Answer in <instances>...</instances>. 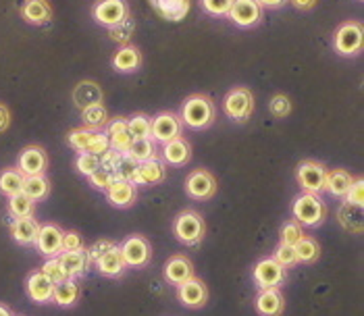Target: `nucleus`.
I'll list each match as a JSON object with an SVG mask.
<instances>
[{
    "mask_svg": "<svg viewBox=\"0 0 364 316\" xmlns=\"http://www.w3.org/2000/svg\"><path fill=\"white\" fill-rule=\"evenodd\" d=\"M96 264V268H98V273L102 275V277H121L123 273H125V260L121 256V250H119V246H114L112 250H109L107 254H102L100 258L94 262Z\"/></svg>",
    "mask_w": 364,
    "mask_h": 316,
    "instance_id": "c85d7f7f",
    "label": "nucleus"
},
{
    "mask_svg": "<svg viewBox=\"0 0 364 316\" xmlns=\"http://www.w3.org/2000/svg\"><path fill=\"white\" fill-rule=\"evenodd\" d=\"M173 235L177 237V241H181L183 246H190V248L202 244V239L206 235V225H204L202 214L194 208L181 210L173 221Z\"/></svg>",
    "mask_w": 364,
    "mask_h": 316,
    "instance_id": "f03ea898",
    "label": "nucleus"
},
{
    "mask_svg": "<svg viewBox=\"0 0 364 316\" xmlns=\"http://www.w3.org/2000/svg\"><path fill=\"white\" fill-rule=\"evenodd\" d=\"M363 44L364 29L360 21H343L336 29L333 46H336V53H339L341 57H356V55H360Z\"/></svg>",
    "mask_w": 364,
    "mask_h": 316,
    "instance_id": "20e7f679",
    "label": "nucleus"
},
{
    "mask_svg": "<svg viewBox=\"0 0 364 316\" xmlns=\"http://www.w3.org/2000/svg\"><path fill=\"white\" fill-rule=\"evenodd\" d=\"M343 202L354 204V206H364V181L363 177H354L352 187L348 190V194L343 196Z\"/></svg>",
    "mask_w": 364,
    "mask_h": 316,
    "instance_id": "3c124183",
    "label": "nucleus"
},
{
    "mask_svg": "<svg viewBox=\"0 0 364 316\" xmlns=\"http://www.w3.org/2000/svg\"><path fill=\"white\" fill-rule=\"evenodd\" d=\"M254 111V96L248 87L237 86L231 87L223 98V113L229 119L244 123L252 116Z\"/></svg>",
    "mask_w": 364,
    "mask_h": 316,
    "instance_id": "39448f33",
    "label": "nucleus"
},
{
    "mask_svg": "<svg viewBox=\"0 0 364 316\" xmlns=\"http://www.w3.org/2000/svg\"><path fill=\"white\" fill-rule=\"evenodd\" d=\"M0 316H15V315H13V310H11L6 304H2V302H0Z\"/></svg>",
    "mask_w": 364,
    "mask_h": 316,
    "instance_id": "bf43d9fd",
    "label": "nucleus"
},
{
    "mask_svg": "<svg viewBox=\"0 0 364 316\" xmlns=\"http://www.w3.org/2000/svg\"><path fill=\"white\" fill-rule=\"evenodd\" d=\"M352 183H354L352 173H348L346 169H333V171H327L325 192H329L331 196L343 200V196L348 194V190L352 187Z\"/></svg>",
    "mask_w": 364,
    "mask_h": 316,
    "instance_id": "7c9ffc66",
    "label": "nucleus"
},
{
    "mask_svg": "<svg viewBox=\"0 0 364 316\" xmlns=\"http://www.w3.org/2000/svg\"><path fill=\"white\" fill-rule=\"evenodd\" d=\"M85 248L84 239L77 231H63V252H75Z\"/></svg>",
    "mask_w": 364,
    "mask_h": 316,
    "instance_id": "864d4df0",
    "label": "nucleus"
},
{
    "mask_svg": "<svg viewBox=\"0 0 364 316\" xmlns=\"http://www.w3.org/2000/svg\"><path fill=\"white\" fill-rule=\"evenodd\" d=\"M177 300H179L181 306L192 308V310L204 308L206 302H208V288H206V283L202 279H198L194 275L186 283L177 285Z\"/></svg>",
    "mask_w": 364,
    "mask_h": 316,
    "instance_id": "4468645a",
    "label": "nucleus"
},
{
    "mask_svg": "<svg viewBox=\"0 0 364 316\" xmlns=\"http://www.w3.org/2000/svg\"><path fill=\"white\" fill-rule=\"evenodd\" d=\"M9 214L13 219H26V217H33V210H36V202L31 200L29 196H26L23 192L15 194V196H9Z\"/></svg>",
    "mask_w": 364,
    "mask_h": 316,
    "instance_id": "e433bc0d",
    "label": "nucleus"
},
{
    "mask_svg": "<svg viewBox=\"0 0 364 316\" xmlns=\"http://www.w3.org/2000/svg\"><path fill=\"white\" fill-rule=\"evenodd\" d=\"M269 111L275 119H285L291 113V102L285 94H275L269 102Z\"/></svg>",
    "mask_w": 364,
    "mask_h": 316,
    "instance_id": "49530a36",
    "label": "nucleus"
},
{
    "mask_svg": "<svg viewBox=\"0 0 364 316\" xmlns=\"http://www.w3.org/2000/svg\"><path fill=\"white\" fill-rule=\"evenodd\" d=\"M119 152H114V150H107V152H102L100 154V167L102 169H107V171H111L114 175V169H117V163H119Z\"/></svg>",
    "mask_w": 364,
    "mask_h": 316,
    "instance_id": "5fc2aeb1",
    "label": "nucleus"
},
{
    "mask_svg": "<svg viewBox=\"0 0 364 316\" xmlns=\"http://www.w3.org/2000/svg\"><path fill=\"white\" fill-rule=\"evenodd\" d=\"M90 185L94 187V190H98V192H107V187L111 185V181L114 179V175L111 171H107V169H102V167H98L96 171L92 173L90 177Z\"/></svg>",
    "mask_w": 364,
    "mask_h": 316,
    "instance_id": "8fccbe9b",
    "label": "nucleus"
},
{
    "mask_svg": "<svg viewBox=\"0 0 364 316\" xmlns=\"http://www.w3.org/2000/svg\"><path fill=\"white\" fill-rule=\"evenodd\" d=\"M100 167V156L98 154H92V152H80L77 158H75V169L77 173H82L85 177H90L92 173Z\"/></svg>",
    "mask_w": 364,
    "mask_h": 316,
    "instance_id": "c03bdc74",
    "label": "nucleus"
},
{
    "mask_svg": "<svg viewBox=\"0 0 364 316\" xmlns=\"http://www.w3.org/2000/svg\"><path fill=\"white\" fill-rule=\"evenodd\" d=\"M215 116H217L215 102L206 94L188 96L181 104V111H179L181 123L194 131H202V129L210 127L215 123Z\"/></svg>",
    "mask_w": 364,
    "mask_h": 316,
    "instance_id": "f257e3e1",
    "label": "nucleus"
},
{
    "mask_svg": "<svg viewBox=\"0 0 364 316\" xmlns=\"http://www.w3.org/2000/svg\"><path fill=\"white\" fill-rule=\"evenodd\" d=\"M23 194L29 196L33 202L46 200L48 194H50V181H48L46 173H44V175H31V177H26V181H23Z\"/></svg>",
    "mask_w": 364,
    "mask_h": 316,
    "instance_id": "473e14b6",
    "label": "nucleus"
},
{
    "mask_svg": "<svg viewBox=\"0 0 364 316\" xmlns=\"http://www.w3.org/2000/svg\"><path fill=\"white\" fill-rule=\"evenodd\" d=\"M56 258L60 262V266L65 268L67 277H71V279L84 277L85 273H87V268H90V264H92V260L87 256V250L85 248L75 250V252H60Z\"/></svg>",
    "mask_w": 364,
    "mask_h": 316,
    "instance_id": "5701e85b",
    "label": "nucleus"
},
{
    "mask_svg": "<svg viewBox=\"0 0 364 316\" xmlns=\"http://www.w3.org/2000/svg\"><path fill=\"white\" fill-rule=\"evenodd\" d=\"M109 138V146L111 150L119 152V154H125L129 150V146L134 142L129 129H127V119L125 116H114V119H109L107 127L102 129Z\"/></svg>",
    "mask_w": 364,
    "mask_h": 316,
    "instance_id": "a211bd4d",
    "label": "nucleus"
},
{
    "mask_svg": "<svg viewBox=\"0 0 364 316\" xmlns=\"http://www.w3.org/2000/svg\"><path fill=\"white\" fill-rule=\"evenodd\" d=\"M114 246H119V244L112 241V239H96V241L87 248V256H90L92 262H96L102 254H107L109 250H112Z\"/></svg>",
    "mask_w": 364,
    "mask_h": 316,
    "instance_id": "603ef678",
    "label": "nucleus"
},
{
    "mask_svg": "<svg viewBox=\"0 0 364 316\" xmlns=\"http://www.w3.org/2000/svg\"><path fill=\"white\" fill-rule=\"evenodd\" d=\"M150 127H152V119L144 113H136L127 119V129L132 134L134 140H141V138H150Z\"/></svg>",
    "mask_w": 364,
    "mask_h": 316,
    "instance_id": "ea45409f",
    "label": "nucleus"
},
{
    "mask_svg": "<svg viewBox=\"0 0 364 316\" xmlns=\"http://www.w3.org/2000/svg\"><path fill=\"white\" fill-rule=\"evenodd\" d=\"M291 214L302 227H321L327 219V206L318 194L304 192L291 204Z\"/></svg>",
    "mask_w": 364,
    "mask_h": 316,
    "instance_id": "7ed1b4c3",
    "label": "nucleus"
},
{
    "mask_svg": "<svg viewBox=\"0 0 364 316\" xmlns=\"http://www.w3.org/2000/svg\"><path fill=\"white\" fill-rule=\"evenodd\" d=\"M53 291H55V283L38 268L31 271L26 277V293L31 302L36 304H50L53 302Z\"/></svg>",
    "mask_w": 364,
    "mask_h": 316,
    "instance_id": "dca6fc26",
    "label": "nucleus"
},
{
    "mask_svg": "<svg viewBox=\"0 0 364 316\" xmlns=\"http://www.w3.org/2000/svg\"><path fill=\"white\" fill-rule=\"evenodd\" d=\"M134 29H136L134 19L127 17V19H123L121 23L109 28V36H111V40L119 42L121 46H125V44H129V40H132V36H134Z\"/></svg>",
    "mask_w": 364,
    "mask_h": 316,
    "instance_id": "79ce46f5",
    "label": "nucleus"
},
{
    "mask_svg": "<svg viewBox=\"0 0 364 316\" xmlns=\"http://www.w3.org/2000/svg\"><path fill=\"white\" fill-rule=\"evenodd\" d=\"M136 171H138V163H136L134 158H129L127 154H121V156H119V163H117V169H114V177L134 183Z\"/></svg>",
    "mask_w": 364,
    "mask_h": 316,
    "instance_id": "a18cd8bd",
    "label": "nucleus"
},
{
    "mask_svg": "<svg viewBox=\"0 0 364 316\" xmlns=\"http://www.w3.org/2000/svg\"><path fill=\"white\" fill-rule=\"evenodd\" d=\"M82 123L87 129H96V131H102L109 123V113H107V107L102 102L98 104H90L82 109Z\"/></svg>",
    "mask_w": 364,
    "mask_h": 316,
    "instance_id": "72a5a7b5",
    "label": "nucleus"
},
{
    "mask_svg": "<svg viewBox=\"0 0 364 316\" xmlns=\"http://www.w3.org/2000/svg\"><path fill=\"white\" fill-rule=\"evenodd\" d=\"M254 308L260 316H281L285 312V298L281 293L279 288H267L260 289L256 300H254Z\"/></svg>",
    "mask_w": 364,
    "mask_h": 316,
    "instance_id": "6ab92c4d",
    "label": "nucleus"
},
{
    "mask_svg": "<svg viewBox=\"0 0 364 316\" xmlns=\"http://www.w3.org/2000/svg\"><path fill=\"white\" fill-rule=\"evenodd\" d=\"M102 100H105V94H102V89L96 82H80L73 89V102L80 109H85L90 104H98Z\"/></svg>",
    "mask_w": 364,
    "mask_h": 316,
    "instance_id": "2f4dec72",
    "label": "nucleus"
},
{
    "mask_svg": "<svg viewBox=\"0 0 364 316\" xmlns=\"http://www.w3.org/2000/svg\"><path fill=\"white\" fill-rule=\"evenodd\" d=\"M296 179H298V185L310 192V194H318L325 192V179H327V169L316 163V160H302L296 169Z\"/></svg>",
    "mask_w": 364,
    "mask_h": 316,
    "instance_id": "1a4fd4ad",
    "label": "nucleus"
},
{
    "mask_svg": "<svg viewBox=\"0 0 364 316\" xmlns=\"http://www.w3.org/2000/svg\"><path fill=\"white\" fill-rule=\"evenodd\" d=\"M231 2L233 0H200L202 11L208 13V15H213V17H227Z\"/></svg>",
    "mask_w": 364,
    "mask_h": 316,
    "instance_id": "09e8293b",
    "label": "nucleus"
},
{
    "mask_svg": "<svg viewBox=\"0 0 364 316\" xmlns=\"http://www.w3.org/2000/svg\"><path fill=\"white\" fill-rule=\"evenodd\" d=\"M38 231H40V223L36 217H26V219H15L13 225H11V235H13V241L28 248L36 244V237H38Z\"/></svg>",
    "mask_w": 364,
    "mask_h": 316,
    "instance_id": "a878e982",
    "label": "nucleus"
},
{
    "mask_svg": "<svg viewBox=\"0 0 364 316\" xmlns=\"http://www.w3.org/2000/svg\"><path fill=\"white\" fill-rule=\"evenodd\" d=\"M163 277L168 285H181L194 277V264L186 254H173L163 266Z\"/></svg>",
    "mask_w": 364,
    "mask_h": 316,
    "instance_id": "f3484780",
    "label": "nucleus"
},
{
    "mask_svg": "<svg viewBox=\"0 0 364 316\" xmlns=\"http://www.w3.org/2000/svg\"><path fill=\"white\" fill-rule=\"evenodd\" d=\"M183 134V123L177 113H159L152 119V127H150V138L159 144H167L171 140L179 138Z\"/></svg>",
    "mask_w": 364,
    "mask_h": 316,
    "instance_id": "9d476101",
    "label": "nucleus"
},
{
    "mask_svg": "<svg viewBox=\"0 0 364 316\" xmlns=\"http://www.w3.org/2000/svg\"><path fill=\"white\" fill-rule=\"evenodd\" d=\"M296 254H298V262L302 264H314L318 256H321V248L316 244L314 237L304 235L298 244H296Z\"/></svg>",
    "mask_w": 364,
    "mask_h": 316,
    "instance_id": "4c0bfd02",
    "label": "nucleus"
},
{
    "mask_svg": "<svg viewBox=\"0 0 364 316\" xmlns=\"http://www.w3.org/2000/svg\"><path fill=\"white\" fill-rule=\"evenodd\" d=\"M273 258L277 260L283 268H291V266L300 264V262H298V254H296V246L283 244V241L277 244V248H275V252H273Z\"/></svg>",
    "mask_w": 364,
    "mask_h": 316,
    "instance_id": "37998d69",
    "label": "nucleus"
},
{
    "mask_svg": "<svg viewBox=\"0 0 364 316\" xmlns=\"http://www.w3.org/2000/svg\"><path fill=\"white\" fill-rule=\"evenodd\" d=\"M105 194H107V200L111 202L114 208H129L136 204V198H138L136 185L132 181L119 179V177L112 179Z\"/></svg>",
    "mask_w": 364,
    "mask_h": 316,
    "instance_id": "aec40b11",
    "label": "nucleus"
},
{
    "mask_svg": "<svg viewBox=\"0 0 364 316\" xmlns=\"http://www.w3.org/2000/svg\"><path fill=\"white\" fill-rule=\"evenodd\" d=\"M262 9H281L287 0H256Z\"/></svg>",
    "mask_w": 364,
    "mask_h": 316,
    "instance_id": "13d9d810",
    "label": "nucleus"
},
{
    "mask_svg": "<svg viewBox=\"0 0 364 316\" xmlns=\"http://www.w3.org/2000/svg\"><path fill=\"white\" fill-rule=\"evenodd\" d=\"M111 65L112 69L119 71V73H134V71H138L141 67V53L136 46L125 44V46H121V48L114 53Z\"/></svg>",
    "mask_w": 364,
    "mask_h": 316,
    "instance_id": "bb28decb",
    "label": "nucleus"
},
{
    "mask_svg": "<svg viewBox=\"0 0 364 316\" xmlns=\"http://www.w3.org/2000/svg\"><path fill=\"white\" fill-rule=\"evenodd\" d=\"M217 179L206 169H194L186 177V194L192 200H210L217 194Z\"/></svg>",
    "mask_w": 364,
    "mask_h": 316,
    "instance_id": "9b49d317",
    "label": "nucleus"
},
{
    "mask_svg": "<svg viewBox=\"0 0 364 316\" xmlns=\"http://www.w3.org/2000/svg\"><path fill=\"white\" fill-rule=\"evenodd\" d=\"M38 252L46 258H56L63 252V229L56 223H44L40 225L36 244Z\"/></svg>",
    "mask_w": 364,
    "mask_h": 316,
    "instance_id": "2eb2a0df",
    "label": "nucleus"
},
{
    "mask_svg": "<svg viewBox=\"0 0 364 316\" xmlns=\"http://www.w3.org/2000/svg\"><path fill=\"white\" fill-rule=\"evenodd\" d=\"M306 233H304V227L296 221V219H289V221H285L283 225H281L279 229V241L283 244H291V246H296L302 237H304Z\"/></svg>",
    "mask_w": 364,
    "mask_h": 316,
    "instance_id": "a19ab883",
    "label": "nucleus"
},
{
    "mask_svg": "<svg viewBox=\"0 0 364 316\" xmlns=\"http://www.w3.org/2000/svg\"><path fill=\"white\" fill-rule=\"evenodd\" d=\"M21 17L29 26H46L53 19V6L48 0H23Z\"/></svg>",
    "mask_w": 364,
    "mask_h": 316,
    "instance_id": "b1692460",
    "label": "nucleus"
},
{
    "mask_svg": "<svg viewBox=\"0 0 364 316\" xmlns=\"http://www.w3.org/2000/svg\"><path fill=\"white\" fill-rule=\"evenodd\" d=\"M287 2H291L298 11H310L316 4V0H287Z\"/></svg>",
    "mask_w": 364,
    "mask_h": 316,
    "instance_id": "4d7b16f0",
    "label": "nucleus"
},
{
    "mask_svg": "<svg viewBox=\"0 0 364 316\" xmlns=\"http://www.w3.org/2000/svg\"><path fill=\"white\" fill-rule=\"evenodd\" d=\"M190 158H192V146L183 136L163 144L161 160L168 167H183V165L190 163Z\"/></svg>",
    "mask_w": 364,
    "mask_h": 316,
    "instance_id": "412c9836",
    "label": "nucleus"
},
{
    "mask_svg": "<svg viewBox=\"0 0 364 316\" xmlns=\"http://www.w3.org/2000/svg\"><path fill=\"white\" fill-rule=\"evenodd\" d=\"M17 169L23 177H31V175H44L48 169V154L42 146H26L19 152L17 158Z\"/></svg>",
    "mask_w": 364,
    "mask_h": 316,
    "instance_id": "f8f14e48",
    "label": "nucleus"
},
{
    "mask_svg": "<svg viewBox=\"0 0 364 316\" xmlns=\"http://www.w3.org/2000/svg\"><path fill=\"white\" fill-rule=\"evenodd\" d=\"M80 298H82V288H80L77 279H71V277H67L65 281L56 283L55 291H53V302H55L56 306H60V308L75 306L80 302Z\"/></svg>",
    "mask_w": 364,
    "mask_h": 316,
    "instance_id": "cd10ccee",
    "label": "nucleus"
},
{
    "mask_svg": "<svg viewBox=\"0 0 364 316\" xmlns=\"http://www.w3.org/2000/svg\"><path fill=\"white\" fill-rule=\"evenodd\" d=\"M254 283L258 285V289L267 288H281L287 279V268H283L277 260L273 256L262 258L256 262L252 271Z\"/></svg>",
    "mask_w": 364,
    "mask_h": 316,
    "instance_id": "6e6552de",
    "label": "nucleus"
},
{
    "mask_svg": "<svg viewBox=\"0 0 364 316\" xmlns=\"http://www.w3.org/2000/svg\"><path fill=\"white\" fill-rule=\"evenodd\" d=\"M125 266L129 268H146L152 262V246L144 235H129L119 246Z\"/></svg>",
    "mask_w": 364,
    "mask_h": 316,
    "instance_id": "423d86ee",
    "label": "nucleus"
},
{
    "mask_svg": "<svg viewBox=\"0 0 364 316\" xmlns=\"http://www.w3.org/2000/svg\"><path fill=\"white\" fill-rule=\"evenodd\" d=\"M96 134H98L96 129H87V127L82 125V127L69 131L67 142H69V146H71L73 150H77V152H87L92 142H94V138H96Z\"/></svg>",
    "mask_w": 364,
    "mask_h": 316,
    "instance_id": "58836bf2",
    "label": "nucleus"
},
{
    "mask_svg": "<svg viewBox=\"0 0 364 316\" xmlns=\"http://www.w3.org/2000/svg\"><path fill=\"white\" fill-rule=\"evenodd\" d=\"M11 127V111L4 102H0V134H4Z\"/></svg>",
    "mask_w": 364,
    "mask_h": 316,
    "instance_id": "6e6d98bb",
    "label": "nucleus"
},
{
    "mask_svg": "<svg viewBox=\"0 0 364 316\" xmlns=\"http://www.w3.org/2000/svg\"><path fill=\"white\" fill-rule=\"evenodd\" d=\"M337 221L348 233L360 235L363 233V206H354L343 202L337 210Z\"/></svg>",
    "mask_w": 364,
    "mask_h": 316,
    "instance_id": "c756f323",
    "label": "nucleus"
},
{
    "mask_svg": "<svg viewBox=\"0 0 364 316\" xmlns=\"http://www.w3.org/2000/svg\"><path fill=\"white\" fill-rule=\"evenodd\" d=\"M227 17L237 26V28H254L262 19V6L256 0H233L229 6Z\"/></svg>",
    "mask_w": 364,
    "mask_h": 316,
    "instance_id": "ddd939ff",
    "label": "nucleus"
},
{
    "mask_svg": "<svg viewBox=\"0 0 364 316\" xmlns=\"http://www.w3.org/2000/svg\"><path fill=\"white\" fill-rule=\"evenodd\" d=\"M129 158H134L136 163H144L150 158H159V150L152 138H141V140H134L129 150L125 152Z\"/></svg>",
    "mask_w": 364,
    "mask_h": 316,
    "instance_id": "c9c22d12",
    "label": "nucleus"
},
{
    "mask_svg": "<svg viewBox=\"0 0 364 316\" xmlns=\"http://www.w3.org/2000/svg\"><path fill=\"white\" fill-rule=\"evenodd\" d=\"M23 181H26V177L19 173L17 167L2 169L0 171V194L9 198V196H15V194L23 192Z\"/></svg>",
    "mask_w": 364,
    "mask_h": 316,
    "instance_id": "f704fd0d",
    "label": "nucleus"
},
{
    "mask_svg": "<svg viewBox=\"0 0 364 316\" xmlns=\"http://www.w3.org/2000/svg\"><path fill=\"white\" fill-rule=\"evenodd\" d=\"M167 177V165L159 158H150L138 163V171H136V179L134 185H159L163 183Z\"/></svg>",
    "mask_w": 364,
    "mask_h": 316,
    "instance_id": "4be33fe9",
    "label": "nucleus"
},
{
    "mask_svg": "<svg viewBox=\"0 0 364 316\" xmlns=\"http://www.w3.org/2000/svg\"><path fill=\"white\" fill-rule=\"evenodd\" d=\"M150 6L165 21H181L190 13V0H150Z\"/></svg>",
    "mask_w": 364,
    "mask_h": 316,
    "instance_id": "393cba45",
    "label": "nucleus"
},
{
    "mask_svg": "<svg viewBox=\"0 0 364 316\" xmlns=\"http://www.w3.org/2000/svg\"><path fill=\"white\" fill-rule=\"evenodd\" d=\"M92 17L98 26L109 29L129 17V4L127 0H96L92 6Z\"/></svg>",
    "mask_w": 364,
    "mask_h": 316,
    "instance_id": "0eeeda50",
    "label": "nucleus"
},
{
    "mask_svg": "<svg viewBox=\"0 0 364 316\" xmlns=\"http://www.w3.org/2000/svg\"><path fill=\"white\" fill-rule=\"evenodd\" d=\"M53 283H60V281H65L67 279V273H65V268L60 266V262L58 258H46V262L42 264V268H40Z\"/></svg>",
    "mask_w": 364,
    "mask_h": 316,
    "instance_id": "de8ad7c7",
    "label": "nucleus"
}]
</instances>
